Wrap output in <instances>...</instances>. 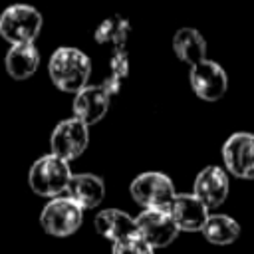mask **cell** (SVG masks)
<instances>
[{
  "instance_id": "cell-1",
  "label": "cell",
  "mask_w": 254,
  "mask_h": 254,
  "mask_svg": "<svg viewBox=\"0 0 254 254\" xmlns=\"http://www.w3.org/2000/svg\"><path fill=\"white\" fill-rule=\"evenodd\" d=\"M48 73L52 83L65 93H79L89 85L91 60L79 48L60 46L52 52L48 62Z\"/></svg>"
},
{
  "instance_id": "cell-2",
  "label": "cell",
  "mask_w": 254,
  "mask_h": 254,
  "mask_svg": "<svg viewBox=\"0 0 254 254\" xmlns=\"http://www.w3.org/2000/svg\"><path fill=\"white\" fill-rule=\"evenodd\" d=\"M71 177L73 173L69 169V163L54 153H48L32 163L28 173V183L36 194L56 198L67 190Z\"/></svg>"
},
{
  "instance_id": "cell-3",
  "label": "cell",
  "mask_w": 254,
  "mask_h": 254,
  "mask_svg": "<svg viewBox=\"0 0 254 254\" xmlns=\"http://www.w3.org/2000/svg\"><path fill=\"white\" fill-rule=\"evenodd\" d=\"M44 26L40 10L30 4H10L0 14V36L10 46L34 44Z\"/></svg>"
},
{
  "instance_id": "cell-4",
  "label": "cell",
  "mask_w": 254,
  "mask_h": 254,
  "mask_svg": "<svg viewBox=\"0 0 254 254\" xmlns=\"http://www.w3.org/2000/svg\"><path fill=\"white\" fill-rule=\"evenodd\" d=\"M131 198L145 208H169L177 196L175 185L169 175L159 171H147L137 175L129 185Z\"/></svg>"
},
{
  "instance_id": "cell-5",
  "label": "cell",
  "mask_w": 254,
  "mask_h": 254,
  "mask_svg": "<svg viewBox=\"0 0 254 254\" xmlns=\"http://www.w3.org/2000/svg\"><path fill=\"white\" fill-rule=\"evenodd\" d=\"M83 222V210L69 196L50 198L40 212V226L50 236H69L79 230Z\"/></svg>"
},
{
  "instance_id": "cell-6",
  "label": "cell",
  "mask_w": 254,
  "mask_h": 254,
  "mask_svg": "<svg viewBox=\"0 0 254 254\" xmlns=\"http://www.w3.org/2000/svg\"><path fill=\"white\" fill-rule=\"evenodd\" d=\"M137 234L155 250L165 248L179 236V226L169 208H145L135 216Z\"/></svg>"
},
{
  "instance_id": "cell-7",
  "label": "cell",
  "mask_w": 254,
  "mask_h": 254,
  "mask_svg": "<svg viewBox=\"0 0 254 254\" xmlns=\"http://www.w3.org/2000/svg\"><path fill=\"white\" fill-rule=\"evenodd\" d=\"M87 145H89V127L75 117H67L60 121L50 135V153L62 157L67 163L77 159L87 149Z\"/></svg>"
},
{
  "instance_id": "cell-8",
  "label": "cell",
  "mask_w": 254,
  "mask_h": 254,
  "mask_svg": "<svg viewBox=\"0 0 254 254\" xmlns=\"http://www.w3.org/2000/svg\"><path fill=\"white\" fill-rule=\"evenodd\" d=\"M222 163L226 173L236 179H254V133H232L222 145Z\"/></svg>"
},
{
  "instance_id": "cell-9",
  "label": "cell",
  "mask_w": 254,
  "mask_h": 254,
  "mask_svg": "<svg viewBox=\"0 0 254 254\" xmlns=\"http://www.w3.org/2000/svg\"><path fill=\"white\" fill-rule=\"evenodd\" d=\"M190 87L198 99L218 101L228 89V75L224 67L212 60H204L190 67Z\"/></svg>"
},
{
  "instance_id": "cell-10",
  "label": "cell",
  "mask_w": 254,
  "mask_h": 254,
  "mask_svg": "<svg viewBox=\"0 0 254 254\" xmlns=\"http://www.w3.org/2000/svg\"><path fill=\"white\" fill-rule=\"evenodd\" d=\"M228 190H230V179L226 169L222 167L208 165L194 177L192 194L198 196L208 206V210L220 206L226 200Z\"/></svg>"
},
{
  "instance_id": "cell-11",
  "label": "cell",
  "mask_w": 254,
  "mask_h": 254,
  "mask_svg": "<svg viewBox=\"0 0 254 254\" xmlns=\"http://www.w3.org/2000/svg\"><path fill=\"white\" fill-rule=\"evenodd\" d=\"M179 230L183 232H202L206 220H208V206L194 196L192 192H177L175 200L169 206Z\"/></svg>"
},
{
  "instance_id": "cell-12",
  "label": "cell",
  "mask_w": 254,
  "mask_h": 254,
  "mask_svg": "<svg viewBox=\"0 0 254 254\" xmlns=\"http://www.w3.org/2000/svg\"><path fill=\"white\" fill-rule=\"evenodd\" d=\"M109 99L111 95L103 85H87L73 97L71 103L73 117L83 121L87 127H91L105 117L109 109Z\"/></svg>"
},
{
  "instance_id": "cell-13",
  "label": "cell",
  "mask_w": 254,
  "mask_h": 254,
  "mask_svg": "<svg viewBox=\"0 0 254 254\" xmlns=\"http://www.w3.org/2000/svg\"><path fill=\"white\" fill-rule=\"evenodd\" d=\"M93 226H95L97 234H101L103 238L111 240L113 244L121 242V240H127V238H133V236H139L135 218L129 212L119 210V208H103V210H99L95 214V218H93Z\"/></svg>"
},
{
  "instance_id": "cell-14",
  "label": "cell",
  "mask_w": 254,
  "mask_h": 254,
  "mask_svg": "<svg viewBox=\"0 0 254 254\" xmlns=\"http://www.w3.org/2000/svg\"><path fill=\"white\" fill-rule=\"evenodd\" d=\"M65 196H69L81 210L95 208L105 198V183L93 173H75L67 185Z\"/></svg>"
},
{
  "instance_id": "cell-15",
  "label": "cell",
  "mask_w": 254,
  "mask_h": 254,
  "mask_svg": "<svg viewBox=\"0 0 254 254\" xmlns=\"http://www.w3.org/2000/svg\"><path fill=\"white\" fill-rule=\"evenodd\" d=\"M6 71L12 79L24 81L32 77L40 65V52L34 44H22V46H10L4 58Z\"/></svg>"
},
{
  "instance_id": "cell-16",
  "label": "cell",
  "mask_w": 254,
  "mask_h": 254,
  "mask_svg": "<svg viewBox=\"0 0 254 254\" xmlns=\"http://www.w3.org/2000/svg\"><path fill=\"white\" fill-rule=\"evenodd\" d=\"M173 50L177 58L190 67L206 60V40L194 28H181L173 38Z\"/></svg>"
},
{
  "instance_id": "cell-17",
  "label": "cell",
  "mask_w": 254,
  "mask_h": 254,
  "mask_svg": "<svg viewBox=\"0 0 254 254\" xmlns=\"http://www.w3.org/2000/svg\"><path fill=\"white\" fill-rule=\"evenodd\" d=\"M202 236L210 244L226 246L240 236V224L228 214H210L202 228Z\"/></svg>"
},
{
  "instance_id": "cell-18",
  "label": "cell",
  "mask_w": 254,
  "mask_h": 254,
  "mask_svg": "<svg viewBox=\"0 0 254 254\" xmlns=\"http://www.w3.org/2000/svg\"><path fill=\"white\" fill-rule=\"evenodd\" d=\"M127 30H129L127 22L121 20L119 16H115V18H109L107 22H103V24L97 28L95 40H97L99 44L113 42V44H117V48H119V44H123V40H125V36H127Z\"/></svg>"
},
{
  "instance_id": "cell-19",
  "label": "cell",
  "mask_w": 254,
  "mask_h": 254,
  "mask_svg": "<svg viewBox=\"0 0 254 254\" xmlns=\"http://www.w3.org/2000/svg\"><path fill=\"white\" fill-rule=\"evenodd\" d=\"M111 254H155V250L141 236H133V238L115 242L111 248Z\"/></svg>"
}]
</instances>
